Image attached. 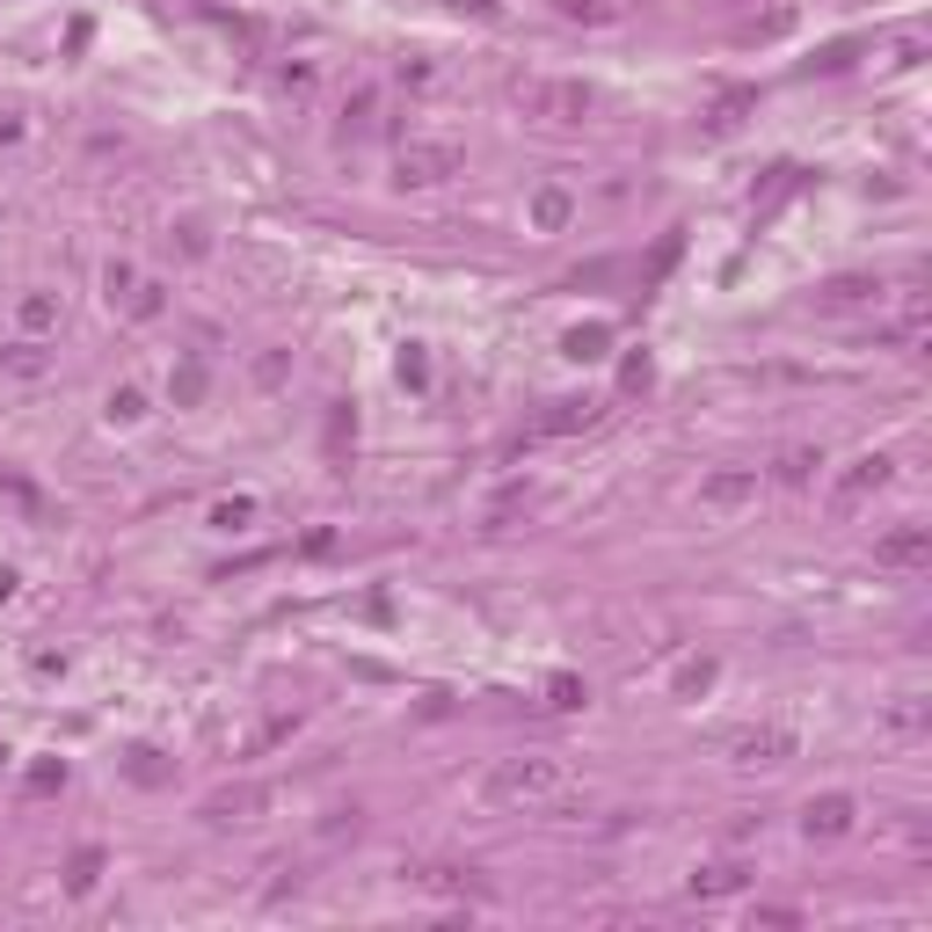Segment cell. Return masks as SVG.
Instances as JSON below:
<instances>
[{
  "label": "cell",
  "mask_w": 932,
  "mask_h": 932,
  "mask_svg": "<svg viewBox=\"0 0 932 932\" xmlns=\"http://www.w3.org/2000/svg\"><path fill=\"white\" fill-rule=\"evenodd\" d=\"M568 794V765L562 757H503L481 773V809L517 816V809H554Z\"/></svg>",
  "instance_id": "6da1fadb"
},
{
  "label": "cell",
  "mask_w": 932,
  "mask_h": 932,
  "mask_svg": "<svg viewBox=\"0 0 932 932\" xmlns=\"http://www.w3.org/2000/svg\"><path fill=\"white\" fill-rule=\"evenodd\" d=\"M511 103L525 109L532 124H554V132H562V124H583V117H590V109H598V95L583 88V81H540V73H532V81H511Z\"/></svg>",
  "instance_id": "7a4b0ae2"
},
{
  "label": "cell",
  "mask_w": 932,
  "mask_h": 932,
  "mask_svg": "<svg viewBox=\"0 0 932 932\" xmlns=\"http://www.w3.org/2000/svg\"><path fill=\"white\" fill-rule=\"evenodd\" d=\"M459 146L452 139H438V146H401V160H394V182L401 190H438V182H452L459 176Z\"/></svg>",
  "instance_id": "3957f363"
},
{
  "label": "cell",
  "mask_w": 932,
  "mask_h": 932,
  "mask_svg": "<svg viewBox=\"0 0 932 932\" xmlns=\"http://www.w3.org/2000/svg\"><path fill=\"white\" fill-rule=\"evenodd\" d=\"M729 757H736V765H787L794 729H743V736H729Z\"/></svg>",
  "instance_id": "277c9868"
},
{
  "label": "cell",
  "mask_w": 932,
  "mask_h": 932,
  "mask_svg": "<svg viewBox=\"0 0 932 932\" xmlns=\"http://www.w3.org/2000/svg\"><path fill=\"white\" fill-rule=\"evenodd\" d=\"M875 562L881 568H925L932 562V532L925 525H897L889 540H875Z\"/></svg>",
  "instance_id": "5b68a950"
},
{
  "label": "cell",
  "mask_w": 932,
  "mask_h": 932,
  "mask_svg": "<svg viewBox=\"0 0 932 932\" xmlns=\"http://www.w3.org/2000/svg\"><path fill=\"white\" fill-rule=\"evenodd\" d=\"M751 495H757V474L751 467H729V474L700 481V511H736V503H751Z\"/></svg>",
  "instance_id": "8992f818"
},
{
  "label": "cell",
  "mask_w": 932,
  "mask_h": 932,
  "mask_svg": "<svg viewBox=\"0 0 932 932\" xmlns=\"http://www.w3.org/2000/svg\"><path fill=\"white\" fill-rule=\"evenodd\" d=\"M852 794H824V802H809V809H802V830H809V838H845V830H852Z\"/></svg>",
  "instance_id": "52a82bcc"
},
{
  "label": "cell",
  "mask_w": 932,
  "mask_h": 932,
  "mask_svg": "<svg viewBox=\"0 0 932 932\" xmlns=\"http://www.w3.org/2000/svg\"><path fill=\"white\" fill-rule=\"evenodd\" d=\"M263 809H270V794H263V787H233V794H211V802H205L211 824H255Z\"/></svg>",
  "instance_id": "ba28073f"
},
{
  "label": "cell",
  "mask_w": 932,
  "mask_h": 932,
  "mask_svg": "<svg viewBox=\"0 0 932 932\" xmlns=\"http://www.w3.org/2000/svg\"><path fill=\"white\" fill-rule=\"evenodd\" d=\"M44 371H52V350H44L36 335H22L15 350H0V379H22V387H30V379H44Z\"/></svg>",
  "instance_id": "9c48e42d"
},
{
  "label": "cell",
  "mask_w": 932,
  "mask_h": 932,
  "mask_svg": "<svg viewBox=\"0 0 932 932\" xmlns=\"http://www.w3.org/2000/svg\"><path fill=\"white\" fill-rule=\"evenodd\" d=\"M881 481H889V459H881V452H875V459H860V467L838 481V511H852V503H860V495H875Z\"/></svg>",
  "instance_id": "30bf717a"
},
{
  "label": "cell",
  "mask_w": 932,
  "mask_h": 932,
  "mask_svg": "<svg viewBox=\"0 0 932 932\" xmlns=\"http://www.w3.org/2000/svg\"><path fill=\"white\" fill-rule=\"evenodd\" d=\"M743 881H751V867H743V860H714V867L692 875V897H729V889H743Z\"/></svg>",
  "instance_id": "8fae6325"
},
{
  "label": "cell",
  "mask_w": 932,
  "mask_h": 932,
  "mask_svg": "<svg viewBox=\"0 0 932 932\" xmlns=\"http://www.w3.org/2000/svg\"><path fill=\"white\" fill-rule=\"evenodd\" d=\"M408 881H416L422 897H467V889H474V881H467V867H416Z\"/></svg>",
  "instance_id": "7c38bea8"
},
{
  "label": "cell",
  "mask_w": 932,
  "mask_h": 932,
  "mask_svg": "<svg viewBox=\"0 0 932 932\" xmlns=\"http://www.w3.org/2000/svg\"><path fill=\"white\" fill-rule=\"evenodd\" d=\"M554 8H562L568 22H619L633 0H554Z\"/></svg>",
  "instance_id": "4fadbf2b"
},
{
  "label": "cell",
  "mask_w": 932,
  "mask_h": 932,
  "mask_svg": "<svg viewBox=\"0 0 932 932\" xmlns=\"http://www.w3.org/2000/svg\"><path fill=\"white\" fill-rule=\"evenodd\" d=\"M95 881H103V845H81V852H73V875H66V889H73V897H88Z\"/></svg>",
  "instance_id": "5bb4252c"
},
{
  "label": "cell",
  "mask_w": 932,
  "mask_h": 932,
  "mask_svg": "<svg viewBox=\"0 0 932 932\" xmlns=\"http://www.w3.org/2000/svg\"><path fill=\"white\" fill-rule=\"evenodd\" d=\"M583 422H590V408L562 401V408H554V416H540V422H532V438H568V430H583Z\"/></svg>",
  "instance_id": "9a60e30c"
},
{
  "label": "cell",
  "mask_w": 932,
  "mask_h": 932,
  "mask_svg": "<svg viewBox=\"0 0 932 932\" xmlns=\"http://www.w3.org/2000/svg\"><path fill=\"white\" fill-rule=\"evenodd\" d=\"M59 321V300L52 292H30V300H22V335H44Z\"/></svg>",
  "instance_id": "2e32d148"
},
{
  "label": "cell",
  "mask_w": 932,
  "mask_h": 932,
  "mask_svg": "<svg viewBox=\"0 0 932 932\" xmlns=\"http://www.w3.org/2000/svg\"><path fill=\"white\" fill-rule=\"evenodd\" d=\"M532 219H540L546 233H554V227H568V197H562V190H540V197H532Z\"/></svg>",
  "instance_id": "e0dca14e"
},
{
  "label": "cell",
  "mask_w": 932,
  "mask_h": 932,
  "mask_svg": "<svg viewBox=\"0 0 932 932\" xmlns=\"http://www.w3.org/2000/svg\"><path fill=\"white\" fill-rule=\"evenodd\" d=\"M197 394H205V365H197V357H190V365H182V371H176V401H182V408H190V401H197Z\"/></svg>",
  "instance_id": "ac0fdd59"
},
{
  "label": "cell",
  "mask_w": 932,
  "mask_h": 932,
  "mask_svg": "<svg viewBox=\"0 0 932 932\" xmlns=\"http://www.w3.org/2000/svg\"><path fill=\"white\" fill-rule=\"evenodd\" d=\"M568 357H605V328H576L568 335Z\"/></svg>",
  "instance_id": "d6986e66"
},
{
  "label": "cell",
  "mask_w": 932,
  "mask_h": 932,
  "mask_svg": "<svg viewBox=\"0 0 932 932\" xmlns=\"http://www.w3.org/2000/svg\"><path fill=\"white\" fill-rule=\"evenodd\" d=\"M678 248H685V241H678V233H663V248H656V263H649V284H656V277H663V270H670V263H678Z\"/></svg>",
  "instance_id": "ffe728a7"
},
{
  "label": "cell",
  "mask_w": 932,
  "mask_h": 932,
  "mask_svg": "<svg viewBox=\"0 0 932 932\" xmlns=\"http://www.w3.org/2000/svg\"><path fill=\"white\" fill-rule=\"evenodd\" d=\"M809 467H816L809 452H787V459H779V481H809Z\"/></svg>",
  "instance_id": "44dd1931"
},
{
  "label": "cell",
  "mask_w": 932,
  "mask_h": 932,
  "mask_svg": "<svg viewBox=\"0 0 932 932\" xmlns=\"http://www.w3.org/2000/svg\"><path fill=\"white\" fill-rule=\"evenodd\" d=\"M554 706H583V685H576V678H554Z\"/></svg>",
  "instance_id": "7402d4cb"
}]
</instances>
